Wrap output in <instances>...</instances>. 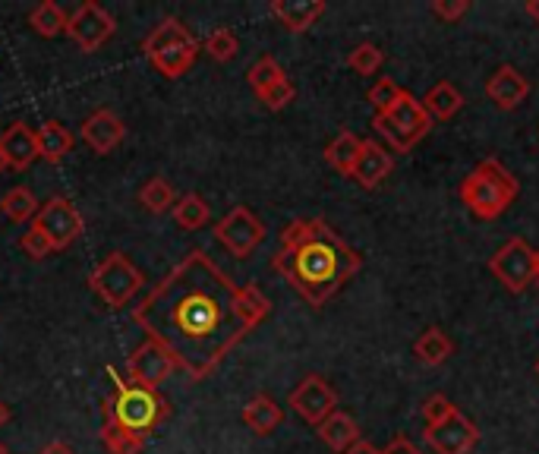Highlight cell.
<instances>
[{
    "mask_svg": "<svg viewBox=\"0 0 539 454\" xmlns=\"http://www.w3.org/2000/svg\"><path fill=\"white\" fill-rule=\"evenodd\" d=\"M268 313L272 300L256 284H237L205 250H190L136 303L133 322L168 350L177 369L199 382Z\"/></svg>",
    "mask_w": 539,
    "mask_h": 454,
    "instance_id": "obj_1",
    "label": "cell"
},
{
    "mask_svg": "<svg viewBox=\"0 0 539 454\" xmlns=\"http://www.w3.org/2000/svg\"><path fill=\"white\" fill-rule=\"evenodd\" d=\"M272 268L309 306H325L363 268V256L322 218H297L284 227Z\"/></svg>",
    "mask_w": 539,
    "mask_h": 454,
    "instance_id": "obj_2",
    "label": "cell"
},
{
    "mask_svg": "<svg viewBox=\"0 0 539 454\" xmlns=\"http://www.w3.org/2000/svg\"><path fill=\"white\" fill-rule=\"evenodd\" d=\"M521 193V183L499 158H483L461 183V202L480 221L502 218Z\"/></svg>",
    "mask_w": 539,
    "mask_h": 454,
    "instance_id": "obj_3",
    "label": "cell"
},
{
    "mask_svg": "<svg viewBox=\"0 0 539 454\" xmlns=\"http://www.w3.org/2000/svg\"><path fill=\"white\" fill-rule=\"evenodd\" d=\"M108 376L114 379V398L105 401V420L145 442L161 426V420L168 417V401L158 391L123 382L114 366H108Z\"/></svg>",
    "mask_w": 539,
    "mask_h": 454,
    "instance_id": "obj_4",
    "label": "cell"
},
{
    "mask_svg": "<svg viewBox=\"0 0 539 454\" xmlns=\"http://www.w3.org/2000/svg\"><path fill=\"white\" fill-rule=\"evenodd\" d=\"M142 48H145V57L152 60V67L168 79H180L199 57V41L174 16L161 19L152 29V35L145 38Z\"/></svg>",
    "mask_w": 539,
    "mask_h": 454,
    "instance_id": "obj_5",
    "label": "cell"
},
{
    "mask_svg": "<svg viewBox=\"0 0 539 454\" xmlns=\"http://www.w3.org/2000/svg\"><path fill=\"white\" fill-rule=\"evenodd\" d=\"M372 130H376L391 152H410L417 142H423L432 130V117L426 114L423 101L410 92H401L398 101L385 114L372 117Z\"/></svg>",
    "mask_w": 539,
    "mask_h": 454,
    "instance_id": "obj_6",
    "label": "cell"
},
{
    "mask_svg": "<svg viewBox=\"0 0 539 454\" xmlns=\"http://www.w3.org/2000/svg\"><path fill=\"white\" fill-rule=\"evenodd\" d=\"M142 284H145L142 272L123 253H111L89 278V287L95 291V297L111 309L133 303V297L142 291Z\"/></svg>",
    "mask_w": 539,
    "mask_h": 454,
    "instance_id": "obj_7",
    "label": "cell"
},
{
    "mask_svg": "<svg viewBox=\"0 0 539 454\" xmlns=\"http://www.w3.org/2000/svg\"><path fill=\"white\" fill-rule=\"evenodd\" d=\"M215 237L234 259H246L262 246L265 224H262L259 215H253L250 209H246V205H237V209H231L218 221Z\"/></svg>",
    "mask_w": 539,
    "mask_h": 454,
    "instance_id": "obj_8",
    "label": "cell"
},
{
    "mask_svg": "<svg viewBox=\"0 0 539 454\" xmlns=\"http://www.w3.org/2000/svg\"><path fill=\"white\" fill-rule=\"evenodd\" d=\"M32 227L54 246V253H60L82 234V215L76 212V205L70 199L54 196L45 205H38V215L32 218Z\"/></svg>",
    "mask_w": 539,
    "mask_h": 454,
    "instance_id": "obj_9",
    "label": "cell"
},
{
    "mask_svg": "<svg viewBox=\"0 0 539 454\" xmlns=\"http://www.w3.org/2000/svg\"><path fill=\"white\" fill-rule=\"evenodd\" d=\"M489 272L499 278L511 294H524L533 284V246L524 237H511L492 253Z\"/></svg>",
    "mask_w": 539,
    "mask_h": 454,
    "instance_id": "obj_10",
    "label": "cell"
},
{
    "mask_svg": "<svg viewBox=\"0 0 539 454\" xmlns=\"http://www.w3.org/2000/svg\"><path fill=\"white\" fill-rule=\"evenodd\" d=\"M114 29H117V23H114V16L101 7V4H95V0H89V4H82L70 19H67V35L76 41V48L79 51H86V54H92V51H98L105 41L114 35Z\"/></svg>",
    "mask_w": 539,
    "mask_h": 454,
    "instance_id": "obj_11",
    "label": "cell"
},
{
    "mask_svg": "<svg viewBox=\"0 0 539 454\" xmlns=\"http://www.w3.org/2000/svg\"><path fill=\"white\" fill-rule=\"evenodd\" d=\"M426 442L435 454H470L476 442H480V429L467 414L454 407L442 423L426 426Z\"/></svg>",
    "mask_w": 539,
    "mask_h": 454,
    "instance_id": "obj_12",
    "label": "cell"
},
{
    "mask_svg": "<svg viewBox=\"0 0 539 454\" xmlns=\"http://www.w3.org/2000/svg\"><path fill=\"white\" fill-rule=\"evenodd\" d=\"M127 369H130V382H133V385L158 391V388L164 385V379H171V373L177 369V363H174V357H171L158 341L145 338V344H139L136 354L130 357Z\"/></svg>",
    "mask_w": 539,
    "mask_h": 454,
    "instance_id": "obj_13",
    "label": "cell"
},
{
    "mask_svg": "<svg viewBox=\"0 0 539 454\" xmlns=\"http://www.w3.org/2000/svg\"><path fill=\"white\" fill-rule=\"evenodd\" d=\"M290 407H294L306 423L319 426L328 414L338 410V395L322 376H306L294 391H290Z\"/></svg>",
    "mask_w": 539,
    "mask_h": 454,
    "instance_id": "obj_14",
    "label": "cell"
},
{
    "mask_svg": "<svg viewBox=\"0 0 539 454\" xmlns=\"http://www.w3.org/2000/svg\"><path fill=\"white\" fill-rule=\"evenodd\" d=\"M486 95L495 108H502V111H514V108H521L527 95H530V79L511 67V64H502L499 70H495L486 82Z\"/></svg>",
    "mask_w": 539,
    "mask_h": 454,
    "instance_id": "obj_15",
    "label": "cell"
},
{
    "mask_svg": "<svg viewBox=\"0 0 539 454\" xmlns=\"http://www.w3.org/2000/svg\"><path fill=\"white\" fill-rule=\"evenodd\" d=\"M123 136H127V127L111 108H98L92 117L82 120V139L95 155H111L123 142Z\"/></svg>",
    "mask_w": 539,
    "mask_h": 454,
    "instance_id": "obj_16",
    "label": "cell"
},
{
    "mask_svg": "<svg viewBox=\"0 0 539 454\" xmlns=\"http://www.w3.org/2000/svg\"><path fill=\"white\" fill-rule=\"evenodd\" d=\"M391 171H395V158H391V152L382 146V142L363 139L357 164H354V171H350V177H354L363 190H376L385 183V177H391Z\"/></svg>",
    "mask_w": 539,
    "mask_h": 454,
    "instance_id": "obj_17",
    "label": "cell"
},
{
    "mask_svg": "<svg viewBox=\"0 0 539 454\" xmlns=\"http://www.w3.org/2000/svg\"><path fill=\"white\" fill-rule=\"evenodd\" d=\"M0 155H4V164L13 171H26L38 158V136L35 130H29L26 123H13V127L0 136Z\"/></svg>",
    "mask_w": 539,
    "mask_h": 454,
    "instance_id": "obj_18",
    "label": "cell"
},
{
    "mask_svg": "<svg viewBox=\"0 0 539 454\" xmlns=\"http://www.w3.org/2000/svg\"><path fill=\"white\" fill-rule=\"evenodd\" d=\"M322 13H325V0H275L272 4V16L281 19V26L287 32L313 29Z\"/></svg>",
    "mask_w": 539,
    "mask_h": 454,
    "instance_id": "obj_19",
    "label": "cell"
},
{
    "mask_svg": "<svg viewBox=\"0 0 539 454\" xmlns=\"http://www.w3.org/2000/svg\"><path fill=\"white\" fill-rule=\"evenodd\" d=\"M316 429H319V439H322L331 451H338V454H344L350 445L360 442V426H357L354 417L344 414V410H335V414H328Z\"/></svg>",
    "mask_w": 539,
    "mask_h": 454,
    "instance_id": "obj_20",
    "label": "cell"
},
{
    "mask_svg": "<svg viewBox=\"0 0 539 454\" xmlns=\"http://www.w3.org/2000/svg\"><path fill=\"white\" fill-rule=\"evenodd\" d=\"M423 101V108L432 120H451L454 114H458L464 108V95L458 92V86L448 79L442 82H435V86L420 98Z\"/></svg>",
    "mask_w": 539,
    "mask_h": 454,
    "instance_id": "obj_21",
    "label": "cell"
},
{
    "mask_svg": "<svg viewBox=\"0 0 539 454\" xmlns=\"http://www.w3.org/2000/svg\"><path fill=\"white\" fill-rule=\"evenodd\" d=\"M243 423L250 426L256 436H268V432H275L284 420V410L275 404V398H268V395H256L253 401H246L243 407Z\"/></svg>",
    "mask_w": 539,
    "mask_h": 454,
    "instance_id": "obj_22",
    "label": "cell"
},
{
    "mask_svg": "<svg viewBox=\"0 0 539 454\" xmlns=\"http://www.w3.org/2000/svg\"><path fill=\"white\" fill-rule=\"evenodd\" d=\"M35 136H38V158H45L48 164H60L73 149L70 130L64 127V123H57V120L45 123V127H41Z\"/></svg>",
    "mask_w": 539,
    "mask_h": 454,
    "instance_id": "obj_23",
    "label": "cell"
},
{
    "mask_svg": "<svg viewBox=\"0 0 539 454\" xmlns=\"http://www.w3.org/2000/svg\"><path fill=\"white\" fill-rule=\"evenodd\" d=\"M413 354H417V360L426 363V366H442L454 354V344H451V338L442 332V328L432 325L417 341H413Z\"/></svg>",
    "mask_w": 539,
    "mask_h": 454,
    "instance_id": "obj_24",
    "label": "cell"
},
{
    "mask_svg": "<svg viewBox=\"0 0 539 454\" xmlns=\"http://www.w3.org/2000/svg\"><path fill=\"white\" fill-rule=\"evenodd\" d=\"M360 146H363L360 136H354V133H338L335 139L328 142L325 161H328L338 174L350 177V171H354V164H357V155H360Z\"/></svg>",
    "mask_w": 539,
    "mask_h": 454,
    "instance_id": "obj_25",
    "label": "cell"
},
{
    "mask_svg": "<svg viewBox=\"0 0 539 454\" xmlns=\"http://www.w3.org/2000/svg\"><path fill=\"white\" fill-rule=\"evenodd\" d=\"M209 218H212L209 202H205L199 193H186L174 205V221L183 227V231H199V227L209 224Z\"/></svg>",
    "mask_w": 539,
    "mask_h": 454,
    "instance_id": "obj_26",
    "label": "cell"
},
{
    "mask_svg": "<svg viewBox=\"0 0 539 454\" xmlns=\"http://www.w3.org/2000/svg\"><path fill=\"white\" fill-rule=\"evenodd\" d=\"M67 13L60 10L57 4H51V0H45V4H38L29 16V26L41 35V38H57L60 32H67Z\"/></svg>",
    "mask_w": 539,
    "mask_h": 454,
    "instance_id": "obj_27",
    "label": "cell"
},
{
    "mask_svg": "<svg viewBox=\"0 0 539 454\" xmlns=\"http://www.w3.org/2000/svg\"><path fill=\"white\" fill-rule=\"evenodd\" d=\"M0 212H4L10 221H19V224L32 221L38 215V199L26 187H13V190H7L4 199H0Z\"/></svg>",
    "mask_w": 539,
    "mask_h": 454,
    "instance_id": "obj_28",
    "label": "cell"
},
{
    "mask_svg": "<svg viewBox=\"0 0 539 454\" xmlns=\"http://www.w3.org/2000/svg\"><path fill=\"white\" fill-rule=\"evenodd\" d=\"M139 202H142V209L145 212H152V215H164L171 209V205L177 202L174 196V187L164 177H152L145 187L139 190Z\"/></svg>",
    "mask_w": 539,
    "mask_h": 454,
    "instance_id": "obj_29",
    "label": "cell"
},
{
    "mask_svg": "<svg viewBox=\"0 0 539 454\" xmlns=\"http://www.w3.org/2000/svg\"><path fill=\"white\" fill-rule=\"evenodd\" d=\"M385 64V54L379 45H372V41H363V45H357L354 51L347 54V67L360 73V76H372L379 67Z\"/></svg>",
    "mask_w": 539,
    "mask_h": 454,
    "instance_id": "obj_30",
    "label": "cell"
},
{
    "mask_svg": "<svg viewBox=\"0 0 539 454\" xmlns=\"http://www.w3.org/2000/svg\"><path fill=\"white\" fill-rule=\"evenodd\" d=\"M101 442H105V448H108L111 454H139V451L145 448L142 439L130 436V432H123V429H117L111 420H105V426H101Z\"/></svg>",
    "mask_w": 539,
    "mask_h": 454,
    "instance_id": "obj_31",
    "label": "cell"
},
{
    "mask_svg": "<svg viewBox=\"0 0 539 454\" xmlns=\"http://www.w3.org/2000/svg\"><path fill=\"white\" fill-rule=\"evenodd\" d=\"M205 51H209L218 60V64H227L231 57H237L240 41H237V35L231 29L221 26V29H212L209 38H205Z\"/></svg>",
    "mask_w": 539,
    "mask_h": 454,
    "instance_id": "obj_32",
    "label": "cell"
},
{
    "mask_svg": "<svg viewBox=\"0 0 539 454\" xmlns=\"http://www.w3.org/2000/svg\"><path fill=\"white\" fill-rule=\"evenodd\" d=\"M278 79H284V70H281V64L275 57H259L256 64L250 67V73H246V82L253 86V92L259 95L262 89H268L272 82H278Z\"/></svg>",
    "mask_w": 539,
    "mask_h": 454,
    "instance_id": "obj_33",
    "label": "cell"
},
{
    "mask_svg": "<svg viewBox=\"0 0 539 454\" xmlns=\"http://www.w3.org/2000/svg\"><path fill=\"white\" fill-rule=\"evenodd\" d=\"M294 95H297V89H294V82H290L287 76L284 79H278V82H272L268 89H262L259 92V101L268 108V111H281V108H287L290 101H294Z\"/></svg>",
    "mask_w": 539,
    "mask_h": 454,
    "instance_id": "obj_34",
    "label": "cell"
},
{
    "mask_svg": "<svg viewBox=\"0 0 539 454\" xmlns=\"http://www.w3.org/2000/svg\"><path fill=\"white\" fill-rule=\"evenodd\" d=\"M404 89L398 86V82L395 79H388V76H382L379 82H376V86H372L369 89V105L372 108H376V114H385L391 105H395V101H398V95H401Z\"/></svg>",
    "mask_w": 539,
    "mask_h": 454,
    "instance_id": "obj_35",
    "label": "cell"
},
{
    "mask_svg": "<svg viewBox=\"0 0 539 454\" xmlns=\"http://www.w3.org/2000/svg\"><path fill=\"white\" fill-rule=\"evenodd\" d=\"M470 0H432V13L442 19V23H458L461 16H467Z\"/></svg>",
    "mask_w": 539,
    "mask_h": 454,
    "instance_id": "obj_36",
    "label": "cell"
},
{
    "mask_svg": "<svg viewBox=\"0 0 539 454\" xmlns=\"http://www.w3.org/2000/svg\"><path fill=\"white\" fill-rule=\"evenodd\" d=\"M19 250H23L26 256H32V259H45V256L54 253V246L45 237H41L35 227H29V231L23 234V240H19Z\"/></svg>",
    "mask_w": 539,
    "mask_h": 454,
    "instance_id": "obj_37",
    "label": "cell"
},
{
    "mask_svg": "<svg viewBox=\"0 0 539 454\" xmlns=\"http://www.w3.org/2000/svg\"><path fill=\"white\" fill-rule=\"evenodd\" d=\"M451 410H454V404L445 395H429L423 404V420H426V426H435V423H442Z\"/></svg>",
    "mask_w": 539,
    "mask_h": 454,
    "instance_id": "obj_38",
    "label": "cell"
},
{
    "mask_svg": "<svg viewBox=\"0 0 539 454\" xmlns=\"http://www.w3.org/2000/svg\"><path fill=\"white\" fill-rule=\"evenodd\" d=\"M382 454H423V451H420L417 445H413L407 436H398V439H391V445H388Z\"/></svg>",
    "mask_w": 539,
    "mask_h": 454,
    "instance_id": "obj_39",
    "label": "cell"
},
{
    "mask_svg": "<svg viewBox=\"0 0 539 454\" xmlns=\"http://www.w3.org/2000/svg\"><path fill=\"white\" fill-rule=\"evenodd\" d=\"M344 454H382L376 445H372V442H366V439H360V442H354V445H350Z\"/></svg>",
    "mask_w": 539,
    "mask_h": 454,
    "instance_id": "obj_40",
    "label": "cell"
},
{
    "mask_svg": "<svg viewBox=\"0 0 539 454\" xmlns=\"http://www.w3.org/2000/svg\"><path fill=\"white\" fill-rule=\"evenodd\" d=\"M41 454H73V448L67 442H51V445L41 448Z\"/></svg>",
    "mask_w": 539,
    "mask_h": 454,
    "instance_id": "obj_41",
    "label": "cell"
},
{
    "mask_svg": "<svg viewBox=\"0 0 539 454\" xmlns=\"http://www.w3.org/2000/svg\"><path fill=\"white\" fill-rule=\"evenodd\" d=\"M524 10H527V16L533 19V23L539 26V0H527V4H524Z\"/></svg>",
    "mask_w": 539,
    "mask_h": 454,
    "instance_id": "obj_42",
    "label": "cell"
},
{
    "mask_svg": "<svg viewBox=\"0 0 539 454\" xmlns=\"http://www.w3.org/2000/svg\"><path fill=\"white\" fill-rule=\"evenodd\" d=\"M10 420V407L4 404V401H0V426H4Z\"/></svg>",
    "mask_w": 539,
    "mask_h": 454,
    "instance_id": "obj_43",
    "label": "cell"
},
{
    "mask_svg": "<svg viewBox=\"0 0 539 454\" xmlns=\"http://www.w3.org/2000/svg\"><path fill=\"white\" fill-rule=\"evenodd\" d=\"M533 281L539 284V250H533Z\"/></svg>",
    "mask_w": 539,
    "mask_h": 454,
    "instance_id": "obj_44",
    "label": "cell"
},
{
    "mask_svg": "<svg viewBox=\"0 0 539 454\" xmlns=\"http://www.w3.org/2000/svg\"><path fill=\"white\" fill-rule=\"evenodd\" d=\"M7 168V164H4V155H0V171H4Z\"/></svg>",
    "mask_w": 539,
    "mask_h": 454,
    "instance_id": "obj_45",
    "label": "cell"
},
{
    "mask_svg": "<svg viewBox=\"0 0 539 454\" xmlns=\"http://www.w3.org/2000/svg\"><path fill=\"white\" fill-rule=\"evenodd\" d=\"M0 454H7V445H4V442H0Z\"/></svg>",
    "mask_w": 539,
    "mask_h": 454,
    "instance_id": "obj_46",
    "label": "cell"
},
{
    "mask_svg": "<svg viewBox=\"0 0 539 454\" xmlns=\"http://www.w3.org/2000/svg\"><path fill=\"white\" fill-rule=\"evenodd\" d=\"M536 373H539V363H536Z\"/></svg>",
    "mask_w": 539,
    "mask_h": 454,
    "instance_id": "obj_47",
    "label": "cell"
}]
</instances>
